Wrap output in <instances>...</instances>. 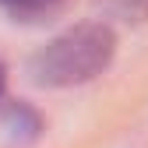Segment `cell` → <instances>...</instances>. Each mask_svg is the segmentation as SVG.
I'll return each mask as SVG.
<instances>
[{
    "instance_id": "6da1fadb",
    "label": "cell",
    "mask_w": 148,
    "mask_h": 148,
    "mask_svg": "<svg viewBox=\"0 0 148 148\" xmlns=\"http://www.w3.org/2000/svg\"><path fill=\"white\" fill-rule=\"evenodd\" d=\"M116 53V35L106 21H85L60 32L32 57V78L39 85L71 88L85 85L109 67Z\"/></svg>"
},
{
    "instance_id": "7a4b0ae2",
    "label": "cell",
    "mask_w": 148,
    "mask_h": 148,
    "mask_svg": "<svg viewBox=\"0 0 148 148\" xmlns=\"http://www.w3.org/2000/svg\"><path fill=\"white\" fill-rule=\"evenodd\" d=\"M67 0H0V11L11 14L14 21H42L64 11Z\"/></svg>"
},
{
    "instance_id": "3957f363",
    "label": "cell",
    "mask_w": 148,
    "mask_h": 148,
    "mask_svg": "<svg viewBox=\"0 0 148 148\" xmlns=\"http://www.w3.org/2000/svg\"><path fill=\"white\" fill-rule=\"evenodd\" d=\"M106 11L120 21H145L148 18V0H106Z\"/></svg>"
},
{
    "instance_id": "277c9868",
    "label": "cell",
    "mask_w": 148,
    "mask_h": 148,
    "mask_svg": "<svg viewBox=\"0 0 148 148\" xmlns=\"http://www.w3.org/2000/svg\"><path fill=\"white\" fill-rule=\"evenodd\" d=\"M4 85H7V71H4V64H0V99H4Z\"/></svg>"
}]
</instances>
